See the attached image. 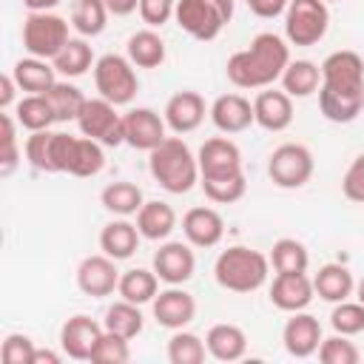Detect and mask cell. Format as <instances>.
I'll list each match as a JSON object with an SVG mask.
<instances>
[{
    "label": "cell",
    "mask_w": 364,
    "mask_h": 364,
    "mask_svg": "<svg viewBox=\"0 0 364 364\" xmlns=\"http://www.w3.org/2000/svg\"><path fill=\"white\" fill-rule=\"evenodd\" d=\"M165 40L156 34V28H139L125 43V57L136 68H159L165 63Z\"/></svg>",
    "instance_id": "cell-29"
},
{
    "label": "cell",
    "mask_w": 364,
    "mask_h": 364,
    "mask_svg": "<svg viewBox=\"0 0 364 364\" xmlns=\"http://www.w3.org/2000/svg\"><path fill=\"white\" fill-rule=\"evenodd\" d=\"M102 333H105V327L100 321L77 313V316L65 318V324L60 327V347L74 361H91L94 347L102 338Z\"/></svg>",
    "instance_id": "cell-16"
},
{
    "label": "cell",
    "mask_w": 364,
    "mask_h": 364,
    "mask_svg": "<svg viewBox=\"0 0 364 364\" xmlns=\"http://www.w3.org/2000/svg\"><path fill=\"white\" fill-rule=\"evenodd\" d=\"M148 171L168 193H188L199 182L196 154L182 136H165L154 151H148Z\"/></svg>",
    "instance_id": "cell-2"
},
{
    "label": "cell",
    "mask_w": 364,
    "mask_h": 364,
    "mask_svg": "<svg viewBox=\"0 0 364 364\" xmlns=\"http://www.w3.org/2000/svg\"><path fill=\"white\" fill-rule=\"evenodd\" d=\"M316 94H318V111L330 122L347 125L361 114V97H355V94H338L330 88H318Z\"/></svg>",
    "instance_id": "cell-37"
},
{
    "label": "cell",
    "mask_w": 364,
    "mask_h": 364,
    "mask_svg": "<svg viewBox=\"0 0 364 364\" xmlns=\"http://www.w3.org/2000/svg\"><path fill=\"white\" fill-rule=\"evenodd\" d=\"M270 276V256L247 245H230L213 262V279L230 293H253Z\"/></svg>",
    "instance_id": "cell-3"
},
{
    "label": "cell",
    "mask_w": 364,
    "mask_h": 364,
    "mask_svg": "<svg viewBox=\"0 0 364 364\" xmlns=\"http://www.w3.org/2000/svg\"><path fill=\"white\" fill-rule=\"evenodd\" d=\"M290 63V46L273 31H262L247 48L233 51L225 63V74L236 88H270L282 80Z\"/></svg>",
    "instance_id": "cell-1"
},
{
    "label": "cell",
    "mask_w": 364,
    "mask_h": 364,
    "mask_svg": "<svg viewBox=\"0 0 364 364\" xmlns=\"http://www.w3.org/2000/svg\"><path fill=\"white\" fill-rule=\"evenodd\" d=\"M270 264L276 273H307V264H310V253L307 247L299 242V239H279L273 242V250H270Z\"/></svg>",
    "instance_id": "cell-39"
},
{
    "label": "cell",
    "mask_w": 364,
    "mask_h": 364,
    "mask_svg": "<svg viewBox=\"0 0 364 364\" xmlns=\"http://www.w3.org/2000/svg\"><path fill=\"white\" fill-rule=\"evenodd\" d=\"M102 327L111 330V333H119V336H125V338H136V336L142 333V327H145V318H142L139 304L119 299V301H114V304L105 310Z\"/></svg>",
    "instance_id": "cell-38"
},
{
    "label": "cell",
    "mask_w": 364,
    "mask_h": 364,
    "mask_svg": "<svg viewBox=\"0 0 364 364\" xmlns=\"http://www.w3.org/2000/svg\"><path fill=\"white\" fill-rule=\"evenodd\" d=\"M245 3H247V9H250L256 17L273 20V17H279V14L287 11V3H290V0H245Z\"/></svg>",
    "instance_id": "cell-50"
},
{
    "label": "cell",
    "mask_w": 364,
    "mask_h": 364,
    "mask_svg": "<svg viewBox=\"0 0 364 364\" xmlns=\"http://www.w3.org/2000/svg\"><path fill=\"white\" fill-rule=\"evenodd\" d=\"M119 299L134 301V304H148L154 301V296L159 293V276L148 267H131L119 276V287H117Z\"/></svg>",
    "instance_id": "cell-34"
},
{
    "label": "cell",
    "mask_w": 364,
    "mask_h": 364,
    "mask_svg": "<svg viewBox=\"0 0 364 364\" xmlns=\"http://www.w3.org/2000/svg\"><path fill=\"white\" fill-rule=\"evenodd\" d=\"M324 3H338V0H324Z\"/></svg>",
    "instance_id": "cell-58"
},
{
    "label": "cell",
    "mask_w": 364,
    "mask_h": 364,
    "mask_svg": "<svg viewBox=\"0 0 364 364\" xmlns=\"http://www.w3.org/2000/svg\"><path fill=\"white\" fill-rule=\"evenodd\" d=\"M105 0H71V26L80 37H97L105 31L108 23Z\"/></svg>",
    "instance_id": "cell-35"
},
{
    "label": "cell",
    "mask_w": 364,
    "mask_h": 364,
    "mask_svg": "<svg viewBox=\"0 0 364 364\" xmlns=\"http://www.w3.org/2000/svg\"><path fill=\"white\" fill-rule=\"evenodd\" d=\"M105 145L91 136H71L54 131V168L57 173H71L80 179L97 176L105 168Z\"/></svg>",
    "instance_id": "cell-4"
},
{
    "label": "cell",
    "mask_w": 364,
    "mask_h": 364,
    "mask_svg": "<svg viewBox=\"0 0 364 364\" xmlns=\"http://www.w3.org/2000/svg\"><path fill=\"white\" fill-rule=\"evenodd\" d=\"M182 233L193 247H216L225 236V219L216 208H191L182 216Z\"/></svg>",
    "instance_id": "cell-23"
},
{
    "label": "cell",
    "mask_w": 364,
    "mask_h": 364,
    "mask_svg": "<svg viewBox=\"0 0 364 364\" xmlns=\"http://www.w3.org/2000/svg\"><path fill=\"white\" fill-rule=\"evenodd\" d=\"M26 159L34 171L57 173L54 168V131H31L26 139Z\"/></svg>",
    "instance_id": "cell-42"
},
{
    "label": "cell",
    "mask_w": 364,
    "mask_h": 364,
    "mask_svg": "<svg viewBox=\"0 0 364 364\" xmlns=\"http://www.w3.org/2000/svg\"><path fill=\"white\" fill-rule=\"evenodd\" d=\"M313 287H316L318 299H324L330 304H338V301H347L355 293V279H353L350 267H344L341 262H327L313 276Z\"/></svg>",
    "instance_id": "cell-25"
},
{
    "label": "cell",
    "mask_w": 364,
    "mask_h": 364,
    "mask_svg": "<svg viewBox=\"0 0 364 364\" xmlns=\"http://www.w3.org/2000/svg\"><path fill=\"white\" fill-rule=\"evenodd\" d=\"M321 324L316 316L299 310V313H290L284 330H282V341H284V350L293 355V358H310L313 353H318V344H321Z\"/></svg>",
    "instance_id": "cell-20"
},
{
    "label": "cell",
    "mask_w": 364,
    "mask_h": 364,
    "mask_svg": "<svg viewBox=\"0 0 364 364\" xmlns=\"http://www.w3.org/2000/svg\"><path fill=\"white\" fill-rule=\"evenodd\" d=\"M100 202L114 216H134L145 205V196H142V188L139 185H134L128 179H117V182H111V185L102 188Z\"/></svg>",
    "instance_id": "cell-30"
},
{
    "label": "cell",
    "mask_w": 364,
    "mask_h": 364,
    "mask_svg": "<svg viewBox=\"0 0 364 364\" xmlns=\"http://www.w3.org/2000/svg\"><path fill=\"white\" fill-rule=\"evenodd\" d=\"M119 270H117V259L105 256V253H94L85 256L77 267V287L91 296V299H105L119 287Z\"/></svg>",
    "instance_id": "cell-13"
},
{
    "label": "cell",
    "mask_w": 364,
    "mask_h": 364,
    "mask_svg": "<svg viewBox=\"0 0 364 364\" xmlns=\"http://www.w3.org/2000/svg\"><path fill=\"white\" fill-rule=\"evenodd\" d=\"M128 341H131V338L105 330L102 338H100L97 347H94L91 361H94V364H125V361L131 358V347H128Z\"/></svg>",
    "instance_id": "cell-45"
},
{
    "label": "cell",
    "mask_w": 364,
    "mask_h": 364,
    "mask_svg": "<svg viewBox=\"0 0 364 364\" xmlns=\"http://www.w3.org/2000/svg\"><path fill=\"white\" fill-rule=\"evenodd\" d=\"M205 114H210V108H205V97L199 91H176L168 102H165V125L173 134H191L205 122Z\"/></svg>",
    "instance_id": "cell-17"
},
{
    "label": "cell",
    "mask_w": 364,
    "mask_h": 364,
    "mask_svg": "<svg viewBox=\"0 0 364 364\" xmlns=\"http://www.w3.org/2000/svg\"><path fill=\"white\" fill-rule=\"evenodd\" d=\"M176 0H139V17L148 28H162L168 20H173Z\"/></svg>",
    "instance_id": "cell-48"
},
{
    "label": "cell",
    "mask_w": 364,
    "mask_h": 364,
    "mask_svg": "<svg viewBox=\"0 0 364 364\" xmlns=\"http://www.w3.org/2000/svg\"><path fill=\"white\" fill-rule=\"evenodd\" d=\"M210 122L222 131V134H242L247 131L256 117H253V102L242 94H222L213 100L210 105Z\"/></svg>",
    "instance_id": "cell-22"
},
{
    "label": "cell",
    "mask_w": 364,
    "mask_h": 364,
    "mask_svg": "<svg viewBox=\"0 0 364 364\" xmlns=\"http://www.w3.org/2000/svg\"><path fill=\"white\" fill-rule=\"evenodd\" d=\"M213 6H216V11L225 17V23H230L233 20V6H236V0H210Z\"/></svg>",
    "instance_id": "cell-55"
},
{
    "label": "cell",
    "mask_w": 364,
    "mask_h": 364,
    "mask_svg": "<svg viewBox=\"0 0 364 364\" xmlns=\"http://www.w3.org/2000/svg\"><path fill=\"white\" fill-rule=\"evenodd\" d=\"M330 324L336 333L341 336H358L364 333V304L355 299V301H338L330 313Z\"/></svg>",
    "instance_id": "cell-43"
},
{
    "label": "cell",
    "mask_w": 364,
    "mask_h": 364,
    "mask_svg": "<svg viewBox=\"0 0 364 364\" xmlns=\"http://www.w3.org/2000/svg\"><path fill=\"white\" fill-rule=\"evenodd\" d=\"M136 228H139L142 239H148V242H165L173 233V228H176V210L168 202L151 199V202H145L139 208Z\"/></svg>",
    "instance_id": "cell-28"
},
{
    "label": "cell",
    "mask_w": 364,
    "mask_h": 364,
    "mask_svg": "<svg viewBox=\"0 0 364 364\" xmlns=\"http://www.w3.org/2000/svg\"><path fill=\"white\" fill-rule=\"evenodd\" d=\"M105 6H108V11H111V14L125 17V14H131V11H136V9H139V0H105Z\"/></svg>",
    "instance_id": "cell-52"
},
{
    "label": "cell",
    "mask_w": 364,
    "mask_h": 364,
    "mask_svg": "<svg viewBox=\"0 0 364 364\" xmlns=\"http://www.w3.org/2000/svg\"><path fill=\"white\" fill-rule=\"evenodd\" d=\"M11 77H14L17 88L26 91V94H46V91L57 82V68H54V63H48V60L23 57V60L14 63Z\"/></svg>",
    "instance_id": "cell-27"
},
{
    "label": "cell",
    "mask_w": 364,
    "mask_h": 364,
    "mask_svg": "<svg viewBox=\"0 0 364 364\" xmlns=\"http://www.w3.org/2000/svg\"><path fill=\"white\" fill-rule=\"evenodd\" d=\"M313 154L307 145L301 142H284L279 145L270 159H267V176L276 188H284V191H296V188H304L313 176Z\"/></svg>",
    "instance_id": "cell-8"
},
{
    "label": "cell",
    "mask_w": 364,
    "mask_h": 364,
    "mask_svg": "<svg viewBox=\"0 0 364 364\" xmlns=\"http://www.w3.org/2000/svg\"><path fill=\"white\" fill-rule=\"evenodd\" d=\"M136 65L122 57V54H102L94 63V85L100 91L102 100L119 105H128L136 91H139V80H136Z\"/></svg>",
    "instance_id": "cell-7"
},
{
    "label": "cell",
    "mask_w": 364,
    "mask_h": 364,
    "mask_svg": "<svg viewBox=\"0 0 364 364\" xmlns=\"http://www.w3.org/2000/svg\"><path fill=\"white\" fill-rule=\"evenodd\" d=\"M139 239H142L139 228L134 222H128V216H117L100 230V250L117 262H125L136 253Z\"/></svg>",
    "instance_id": "cell-24"
},
{
    "label": "cell",
    "mask_w": 364,
    "mask_h": 364,
    "mask_svg": "<svg viewBox=\"0 0 364 364\" xmlns=\"http://www.w3.org/2000/svg\"><path fill=\"white\" fill-rule=\"evenodd\" d=\"M125 122V145L136 151H154L165 139V117H159L154 108H131L122 114Z\"/></svg>",
    "instance_id": "cell-18"
},
{
    "label": "cell",
    "mask_w": 364,
    "mask_h": 364,
    "mask_svg": "<svg viewBox=\"0 0 364 364\" xmlns=\"http://www.w3.org/2000/svg\"><path fill=\"white\" fill-rule=\"evenodd\" d=\"M205 196L216 205H233L245 196L247 191V182H245V173H233V176H210V179H199Z\"/></svg>",
    "instance_id": "cell-41"
},
{
    "label": "cell",
    "mask_w": 364,
    "mask_h": 364,
    "mask_svg": "<svg viewBox=\"0 0 364 364\" xmlns=\"http://www.w3.org/2000/svg\"><path fill=\"white\" fill-rule=\"evenodd\" d=\"M173 20L185 34H191L193 40H202V43L216 40L219 31L228 26L210 0H176Z\"/></svg>",
    "instance_id": "cell-11"
},
{
    "label": "cell",
    "mask_w": 364,
    "mask_h": 364,
    "mask_svg": "<svg viewBox=\"0 0 364 364\" xmlns=\"http://www.w3.org/2000/svg\"><path fill=\"white\" fill-rule=\"evenodd\" d=\"M191 242H162L159 250L154 253V273L165 284H185L193 279L196 270V256L191 250Z\"/></svg>",
    "instance_id": "cell-14"
},
{
    "label": "cell",
    "mask_w": 364,
    "mask_h": 364,
    "mask_svg": "<svg viewBox=\"0 0 364 364\" xmlns=\"http://www.w3.org/2000/svg\"><path fill=\"white\" fill-rule=\"evenodd\" d=\"M313 296H316V287L307 273H276V279L270 284V301L282 313L307 310Z\"/></svg>",
    "instance_id": "cell-19"
},
{
    "label": "cell",
    "mask_w": 364,
    "mask_h": 364,
    "mask_svg": "<svg viewBox=\"0 0 364 364\" xmlns=\"http://www.w3.org/2000/svg\"><path fill=\"white\" fill-rule=\"evenodd\" d=\"M3 154H0V176H11L20 165V148H17V119L14 114L3 111Z\"/></svg>",
    "instance_id": "cell-46"
},
{
    "label": "cell",
    "mask_w": 364,
    "mask_h": 364,
    "mask_svg": "<svg viewBox=\"0 0 364 364\" xmlns=\"http://www.w3.org/2000/svg\"><path fill=\"white\" fill-rule=\"evenodd\" d=\"M154 318L165 330H182L196 316V299L182 290V284H168V290H159L151 301Z\"/></svg>",
    "instance_id": "cell-15"
},
{
    "label": "cell",
    "mask_w": 364,
    "mask_h": 364,
    "mask_svg": "<svg viewBox=\"0 0 364 364\" xmlns=\"http://www.w3.org/2000/svg\"><path fill=\"white\" fill-rule=\"evenodd\" d=\"M14 91H20L17 82H14V77L11 74H3L0 77V108L3 111H9L14 105Z\"/></svg>",
    "instance_id": "cell-51"
},
{
    "label": "cell",
    "mask_w": 364,
    "mask_h": 364,
    "mask_svg": "<svg viewBox=\"0 0 364 364\" xmlns=\"http://www.w3.org/2000/svg\"><path fill=\"white\" fill-rule=\"evenodd\" d=\"M318 88L361 97V91H364V60L350 48L327 54L324 63H321V85Z\"/></svg>",
    "instance_id": "cell-10"
},
{
    "label": "cell",
    "mask_w": 364,
    "mask_h": 364,
    "mask_svg": "<svg viewBox=\"0 0 364 364\" xmlns=\"http://www.w3.org/2000/svg\"><path fill=\"white\" fill-rule=\"evenodd\" d=\"M253 117L259 128L279 134L293 122V97L287 91L262 88L253 100Z\"/></svg>",
    "instance_id": "cell-21"
},
{
    "label": "cell",
    "mask_w": 364,
    "mask_h": 364,
    "mask_svg": "<svg viewBox=\"0 0 364 364\" xmlns=\"http://www.w3.org/2000/svg\"><path fill=\"white\" fill-rule=\"evenodd\" d=\"M51 63H54V68H57L60 77L77 80V77L88 74V68H94L97 60H94V48L88 46L85 37H71V40L65 43V48H63Z\"/></svg>",
    "instance_id": "cell-31"
},
{
    "label": "cell",
    "mask_w": 364,
    "mask_h": 364,
    "mask_svg": "<svg viewBox=\"0 0 364 364\" xmlns=\"http://www.w3.org/2000/svg\"><path fill=\"white\" fill-rule=\"evenodd\" d=\"M60 3H63V0H23V6H26L28 11H54Z\"/></svg>",
    "instance_id": "cell-53"
},
{
    "label": "cell",
    "mask_w": 364,
    "mask_h": 364,
    "mask_svg": "<svg viewBox=\"0 0 364 364\" xmlns=\"http://www.w3.org/2000/svg\"><path fill=\"white\" fill-rule=\"evenodd\" d=\"M318 358H321V364H358L361 353H358V347L350 341V336L336 333V336H330V338H321V344H318Z\"/></svg>",
    "instance_id": "cell-44"
},
{
    "label": "cell",
    "mask_w": 364,
    "mask_h": 364,
    "mask_svg": "<svg viewBox=\"0 0 364 364\" xmlns=\"http://www.w3.org/2000/svg\"><path fill=\"white\" fill-rule=\"evenodd\" d=\"M34 341L23 333H9L3 338V347H0V358L3 364H31L34 361Z\"/></svg>",
    "instance_id": "cell-47"
},
{
    "label": "cell",
    "mask_w": 364,
    "mask_h": 364,
    "mask_svg": "<svg viewBox=\"0 0 364 364\" xmlns=\"http://www.w3.org/2000/svg\"><path fill=\"white\" fill-rule=\"evenodd\" d=\"M77 128H80L82 136H91L105 148H117V145L125 142L122 114L117 111L114 102H108L102 97L85 100V105H82V111L77 117Z\"/></svg>",
    "instance_id": "cell-9"
},
{
    "label": "cell",
    "mask_w": 364,
    "mask_h": 364,
    "mask_svg": "<svg viewBox=\"0 0 364 364\" xmlns=\"http://www.w3.org/2000/svg\"><path fill=\"white\" fill-rule=\"evenodd\" d=\"M68 40V20L54 11H28V17L23 20V48L28 51V57L54 60Z\"/></svg>",
    "instance_id": "cell-5"
},
{
    "label": "cell",
    "mask_w": 364,
    "mask_h": 364,
    "mask_svg": "<svg viewBox=\"0 0 364 364\" xmlns=\"http://www.w3.org/2000/svg\"><path fill=\"white\" fill-rule=\"evenodd\" d=\"M31 364H60V353H54V350H34V361Z\"/></svg>",
    "instance_id": "cell-54"
},
{
    "label": "cell",
    "mask_w": 364,
    "mask_h": 364,
    "mask_svg": "<svg viewBox=\"0 0 364 364\" xmlns=\"http://www.w3.org/2000/svg\"><path fill=\"white\" fill-rule=\"evenodd\" d=\"M46 97H48V102H51V108H54V117H57V122H77V117H80V111H82V105H85V94L74 85V82H68V80H57L48 91H46Z\"/></svg>",
    "instance_id": "cell-36"
},
{
    "label": "cell",
    "mask_w": 364,
    "mask_h": 364,
    "mask_svg": "<svg viewBox=\"0 0 364 364\" xmlns=\"http://www.w3.org/2000/svg\"><path fill=\"white\" fill-rule=\"evenodd\" d=\"M14 119L26 131H48L57 122L54 108H51V102H48L46 94H26L23 100H17Z\"/></svg>",
    "instance_id": "cell-33"
},
{
    "label": "cell",
    "mask_w": 364,
    "mask_h": 364,
    "mask_svg": "<svg viewBox=\"0 0 364 364\" xmlns=\"http://www.w3.org/2000/svg\"><path fill=\"white\" fill-rule=\"evenodd\" d=\"M361 111H364V91H361Z\"/></svg>",
    "instance_id": "cell-57"
},
{
    "label": "cell",
    "mask_w": 364,
    "mask_h": 364,
    "mask_svg": "<svg viewBox=\"0 0 364 364\" xmlns=\"http://www.w3.org/2000/svg\"><path fill=\"white\" fill-rule=\"evenodd\" d=\"M205 355H208L205 341L196 333H188L185 327L173 330V336L168 338V361L171 364H202Z\"/></svg>",
    "instance_id": "cell-40"
},
{
    "label": "cell",
    "mask_w": 364,
    "mask_h": 364,
    "mask_svg": "<svg viewBox=\"0 0 364 364\" xmlns=\"http://www.w3.org/2000/svg\"><path fill=\"white\" fill-rule=\"evenodd\" d=\"M205 347H208V355H213L216 361H239L247 353V336L239 324L222 321L208 330Z\"/></svg>",
    "instance_id": "cell-26"
},
{
    "label": "cell",
    "mask_w": 364,
    "mask_h": 364,
    "mask_svg": "<svg viewBox=\"0 0 364 364\" xmlns=\"http://www.w3.org/2000/svg\"><path fill=\"white\" fill-rule=\"evenodd\" d=\"M341 193L355 202V205H364V154H358L347 171H344V179H341Z\"/></svg>",
    "instance_id": "cell-49"
},
{
    "label": "cell",
    "mask_w": 364,
    "mask_h": 364,
    "mask_svg": "<svg viewBox=\"0 0 364 364\" xmlns=\"http://www.w3.org/2000/svg\"><path fill=\"white\" fill-rule=\"evenodd\" d=\"M321 85V65H316L313 60H290L284 74H282V91H287L290 97H310L316 94Z\"/></svg>",
    "instance_id": "cell-32"
},
{
    "label": "cell",
    "mask_w": 364,
    "mask_h": 364,
    "mask_svg": "<svg viewBox=\"0 0 364 364\" xmlns=\"http://www.w3.org/2000/svg\"><path fill=\"white\" fill-rule=\"evenodd\" d=\"M330 28V9L324 0H290L284 11V37L290 46L307 48L324 40Z\"/></svg>",
    "instance_id": "cell-6"
},
{
    "label": "cell",
    "mask_w": 364,
    "mask_h": 364,
    "mask_svg": "<svg viewBox=\"0 0 364 364\" xmlns=\"http://www.w3.org/2000/svg\"><path fill=\"white\" fill-rule=\"evenodd\" d=\"M355 299L364 304V279H361V282H355Z\"/></svg>",
    "instance_id": "cell-56"
},
{
    "label": "cell",
    "mask_w": 364,
    "mask_h": 364,
    "mask_svg": "<svg viewBox=\"0 0 364 364\" xmlns=\"http://www.w3.org/2000/svg\"><path fill=\"white\" fill-rule=\"evenodd\" d=\"M196 162H199V179L242 173V151L228 136H210V139H205L202 148H199V154H196Z\"/></svg>",
    "instance_id": "cell-12"
}]
</instances>
